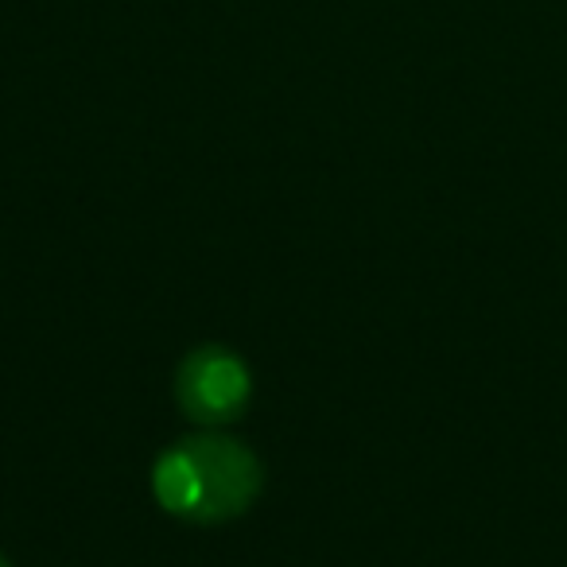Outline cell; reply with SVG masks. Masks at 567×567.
I'll use <instances>...</instances> for the list:
<instances>
[{
    "mask_svg": "<svg viewBox=\"0 0 567 567\" xmlns=\"http://www.w3.org/2000/svg\"><path fill=\"white\" fill-rule=\"evenodd\" d=\"M265 463L241 440L206 427L167 443L152 463V497L183 525H226L252 509Z\"/></svg>",
    "mask_w": 567,
    "mask_h": 567,
    "instance_id": "cell-1",
    "label": "cell"
},
{
    "mask_svg": "<svg viewBox=\"0 0 567 567\" xmlns=\"http://www.w3.org/2000/svg\"><path fill=\"white\" fill-rule=\"evenodd\" d=\"M0 567H12V559H9V556H4V551H0Z\"/></svg>",
    "mask_w": 567,
    "mask_h": 567,
    "instance_id": "cell-3",
    "label": "cell"
},
{
    "mask_svg": "<svg viewBox=\"0 0 567 567\" xmlns=\"http://www.w3.org/2000/svg\"><path fill=\"white\" fill-rule=\"evenodd\" d=\"M175 404L198 427H226L245 416L252 401V373L237 350L203 342L175 365Z\"/></svg>",
    "mask_w": 567,
    "mask_h": 567,
    "instance_id": "cell-2",
    "label": "cell"
}]
</instances>
